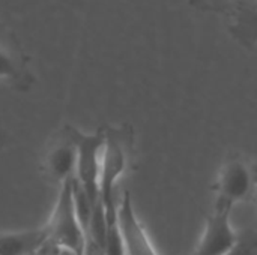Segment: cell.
I'll return each mask as SVG.
<instances>
[{
  "instance_id": "cell-7",
  "label": "cell",
  "mask_w": 257,
  "mask_h": 255,
  "mask_svg": "<svg viewBox=\"0 0 257 255\" xmlns=\"http://www.w3.org/2000/svg\"><path fill=\"white\" fill-rule=\"evenodd\" d=\"M116 224L122 237L125 255H160L142 224L128 191L117 201Z\"/></svg>"
},
{
  "instance_id": "cell-13",
  "label": "cell",
  "mask_w": 257,
  "mask_h": 255,
  "mask_svg": "<svg viewBox=\"0 0 257 255\" xmlns=\"http://www.w3.org/2000/svg\"><path fill=\"white\" fill-rule=\"evenodd\" d=\"M3 149V131H2V126H0V152Z\"/></svg>"
},
{
  "instance_id": "cell-14",
  "label": "cell",
  "mask_w": 257,
  "mask_h": 255,
  "mask_svg": "<svg viewBox=\"0 0 257 255\" xmlns=\"http://www.w3.org/2000/svg\"><path fill=\"white\" fill-rule=\"evenodd\" d=\"M256 200H257V195H256Z\"/></svg>"
},
{
  "instance_id": "cell-9",
  "label": "cell",
  "mask_w": 257,
  "mask_h": 255,
  "mask_svg": "<svg viewBox=\"0 0 257 255\" xmlns=\"http://www.w3.org/2000/svg\"><path fill=\"white\" fill-rule=\"evenodd\" d=\"M47 240L45 227L0 233V255H36Z\"/></svg>"
},
{
  "instance_id": "cell-5",
  "label": "cell",
  "mask_w": 257,
  "mask_h": 255,
  "mask_svg": "<svg viewBox=\"0 0 257 255\" xmlns=\"http://www.w3.org/2000/svg\"><path fill=\"white\" fill-rule=\"evenodd\" d=\"M232 209L214 206L196 249L190 255H229L236 249L241 236L232 224Z\"/></svg>"
},
{
  "instance_id": "cell-12",
  "label": "cell",
  "mask_w": 257,
  "mask_h": 255,
  "mask_svg": "<svg viewBox=\"0 0 257 255\" xmlns=\"http://www.w3.org/2000/svg\"><path fill=\"white\" fill-rule=\"evenodd\" d=\"M233 0H190V3L199 9H220L230 5Z\"/></svg>"
},
{
  "instance_id": "cell-1",
  "label": "cell",
  "mask_w": 257,
  "mask_h": 255,
  "mask_svg": "<svg viewBox=\"0 0 257 255\" xmlns=\"http://www.w3.org/2000/svg\"><path fill=\"white\" fill-rule=\"evenodd\" d=\"M105 144L101 161L99 174V198L104 204L108 225L116 224L117 198L116 186L126 173L133 149H134V131L131 125L122 123L119 126H104Z\"/></svg>"
},
{
  "instance_id": "cell-10",
  "label": "cell",
  "mask_w": 257,
  "mask_h": 255,
  "mask_svg": "<svg viewBox=\"0 0 257 255\" xmlns=\"http://www.w3.org/2000/svg\"><path fill=\"white\" fill-rule=\"evenodd\" d=\"M229 30L242 45H257V3L236 6L230 15Z\"/></svg>"
},
{
  "instance_id": "cell-11",
  "label": "cell",
  "mask_w": 257,
  "mask_h": 255,
  "mask_svg": "<svg viewBox=\"0 0 257 255\" xmlns=\"http://www.w3.org/2000/svg\"><path fill=\"white\" fill-rule=\"evenodd\" d=\"M229 255H257V233L247 231L244 236H241L239 245Z\"/></svg>"
},
{
  "instance_id": "cell-2",
  "label": "cell",
  "mask_w": 257,
  "mask_h": 255,
  "mask_svg": "<svg viewBox=\"0 0 257 255\" xmlns=\"http://www.w3.org/2000/svg\"><path fill=\"white\" fill-rule=\"evenodd\" d=\"M215 206L233 210L236 204L250 201L257 195L256 167L242 156L227 158L214 182Z\"/></svg>"
},
{
  "instance_id": "cell-8",
  "label": "cell",
  "mask_w": 257,
  "mask_h": 255,
  "mask_svg": "<svg viewBox=\"0 0 257 255\" xmlns=\"http://www.w3.org/2000/svg\"><path fill=\"white\" fill-rule=\"evenodd\" d=\"M33 81L35 78L23 51L9 39L0 36V86L24 92L32 87Z\"/></svg>"
},
{
  "instance_id": "cell-6",
  "label": "cell",
  "mask_w": 257,
  "mask_h": 255,
  "mask_svg": "<svg viewBox=\"0 0 257 255\" xmlns=\"http://www.w3.org/2000/svg\"><path fill=\"white\" fill-rule=\"evenodd\" d=\"M77 167V150L69 135L62 131L48 143L41 158L39 170L44 180L59 189L72 177H75Z\"/></svg>"
},
{
  "instance_id": "cell-4",
  "label": "cell",
  "mask_w": 257,
  "mask_h": 255,
  "mask_svg": "<svg viewBox=\"0 0 257 255\" xmlns=\"http://www.w3.org/2000/svg\"><path fill=\"white\" fill-rule=\"evenodd\" d=\"M72 179L59 189L54 209L44 227L47 230L48 240L77 255H83L86 248V231L75 212L72 198Z\"/></svg>"
},
{
  "instance_id": "cell-3",
  "label": "cell",
  "mask_w": 257,
  "mask_h": 255,
  "mask_svg": "<svg viewBox=\"0 0 257 255\" xmlns=\"http://www.w3.org/2000/svg\"><path fill=\"white\" fill-rule=\"evenodd\" d=\"M63 129L74 141L77 150L75 179L95 204L99 200V174L105 144V129L101 126L92 134L81 132L72 125H65Z\"/></svg>"
}]
</instances>
